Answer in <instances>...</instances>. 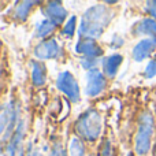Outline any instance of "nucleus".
Masks as SVG:
<instances>
[{"label":"nucleus","mask_w":156,"mask_h":156,"mask_svg":"<svg viewBox=\"0 0 156 156\" xmlns=\"http://www.w3.org/2000/svg\"><path fill=\"white\" fill-rule=\"evenodd\" d=\"M110 11L104 5H93L90 7L82 16V22L80 26L81 37L96 38L101 36L104 27L110 22Z\"/></svg>","instance_id":"f257e3e1"},{"label":"nucleus","mask_w":156,"mask_h":156,"mask_svg":"<svg viewBox=\"0 0 156 156\" xmlns=\"http://www.w3.org/2000/svg\"><path fill=\"white\" fill-rule=\"evenodd\" d=\"M74 129L80 138H83L86 141H94L96 138H99L103 129L101 115L96 110L85 111L76 121Z\"/></svg>","instance_id":"f03ea898"},{"label":"nucleus","mask_w":156,"mask_h":156,"mask_svg":"<svg viewBox=\"0 0 156 156\" xmlns=\"http://www.w3.org/2000/svg\"><path fill=\"white\" fill-rule=\"evenodd\" d=\"M154 133V118L149 112H144L140 118V125L136 134V152L144 156L151 149V140Z\"/></svg>","instance_id":"7ed1b4c3"},{"label":"nucleus","mask_w":156,"mask_h":156,"mask_svg":"<svg viewBox=\"0 0 156 156\" xmlns=\"http://www.w3.org/2000/svg\"><path fill=\"white\" fill-rule=\"evenodd\" d=\"M56 85L73 103L80 101V86H78L76 78L73 77V74L70 71L60 73L58 76Z\"/></svg>","instance_id":"20e7f679"},{"label":"nucleus","mask_w":156,"mask_h":156,"mask_svg":"<svg viewBox=\"0 0 156 156\" xmlns=\"http://www.w3.org/2000/svg\"><path fill=\"white\" fill-rule=\"evenodd\" d=\"M76 51L78 54H83L85 58H90V59H96V58L103 55L101 47L97 44V41L94 38L90 37H81L77 41Z\"/></svg>","instance_id":"39448f33"},{"label":"nucleus","mask_w":156,"mask_h":156,"mask_svg":"<svg viewBox=\"0 0 156 156\" xmlns=\"http://www.w3.org/2000/svg\"><path fill=\"white\" fill-rule=\"evenodd\" d=\"M105 88V77L97 69H92L88 71V83H86V93L89 96H97Z\"/></svg>","instance_id":"423d86ee"},{"label":"nucleus","mask_w":156,"mask_h":156,"mask_svg":"<svg viewBox=\"0 0 156 156\" xmlns=\"http://www.w3.org/2000/svg\"><path fill=\"white\" fill-rule=\"evenodd\" d=\"M60 48L59 44L55 38H51V40H47L40 43L34 49V55L41 60L45 59H55V58L59 55Z\"/></svg>","instance_id":"0eeeda50"},{"label":"nucleus","mask_w":156,"mask_h":156,"mask_svg":"<svg viewBox=\"0 0 156 156\" xmlns=\"http://www.w3.org/2000/svg\"><path fill=\"white\" fill-rule=\"evenodd\" d=\"M44 14L47 15V19H51L56 25H60L66 19L67 11L62 5L60 2H48L45 3V7H43Z\"/></svg>","instance_id":"6e6552de"},{"label":"nucleus","mask_w":156,"mask_h":156,"mask_svg":"<svg viewBox=\"0 0 156 156\" xmlns=\"http://www.w3.org/2000/svg\"><path fill=\"white\" fill-rule=\"evenodd\" d=\"M22 134H23V123L18 122L15 133L12 134V137L10 138V141L5 144L4 149H3V156H16L18 151L21 149Z\"/></svg>","instance_id":"1a4fd4ad"},{"label":"nucleus","mask_w":156,"mask_h":156,"mask_svg":"<svg viewBox=\"0 0 156 156\" xmlns=\"http://www.w3.org/2000/svg\"><path fill=\"white\" fill-rule=\"evenodd\" d=\"M156 47V38H145V40H141L137 45L133 49V58L137 62H143L144 59L149 56V55L154 52Z\"/></svg>","instance_id":"9d476101"},{"label":"nucleus","mask_w":156,"mask_h":156,"mask_svg":"<svg viewBox=\"0 0 156 156\" xmlns=\"http://www.w3.org/2000/svg\"><path fill=\"white\" fill-rule=\"evenodd\" d=\"M122 60H123V58L119 54H114V55H111V56L105 58L104 62H103V70H104L105 76L110 78L115 77L116 73H118L119 66L122 65Z\"/></svg>","instance_id":"9b49d317"},{"label":"nucleus","mask_w":156,"mask_h":156,"mask_svg":"<svg viewBox=\"0 0 156 156\" xmlns=\"http://www.w3.org/2000/svg\"><path fill=\"white\" fill-rule=\"evenodd\" d=\"M47 80V69L43 62H34L32 63V82L36 86H41L45 83Z\"/></svg>","instance_id":"f8f14e48"},{"label":"nucleus","mask_w":156,"mask_h":156,"mask_svg":"<svg viewBox=\"0 0 156 156\" xmlns=\"http://www.w3.org/2000/svg\"><path fill=\"white\" fill-rule=\"evenodd\" d=\"M136 32L138 34H148L156 38V21L152 18H145L136 26Z\"/></svg>","instance_id":"ddd939ff"},{"label":"nucleus","mask_w":156,"mask_h":156,"mask_svg":"<svg viewBox=\"0 0 156 156\" xmlns=\"http://www.w3.org/2000/svg\"><path fill=\"white\" fill-rule=\"evenodd\" d=\"M36 2H21L18 3V7L15 8V18L25 21L29 15V12L32 11V5H34Z\"/></svg>","instance_id":"4468645a"},{"label":"nucleus","mask_w":156,"mask_h":156,"mask_svg":"<svg viewBox=\"0 0 156 156\" xmlns=\"http://www.w3.org/2000/svg\"><path fill=\"white\" fill-rule=\"evenodd\" d=\"M58 25L55 22H52L51 19H44L40 25L37 26V36L38 37H47L48 34H51L54 32V29Z\"/></svg>","instance_id":"2eb2a0df"},{"label":"nucleus","mask_w":156,"mask_h":156,"mask_svg":"<svg viewBox=\"0 0 156 156\" xmlns=\"http://www.w3.org/2000/svg\"><path fill=\"white\" fill-rule=\"evenodd\" d=\"M85 155V147H83L81 138L74 137L70 143V156H83Z\"/></svg>","instance_id":"dca6fc26"},{"label":"nucleus","mask_w":156,"mask_h":156,"mask_svg":"<svg viewBox=\"0 0 156 156\" xmlns=\"http://www.w3.org/2000/svg\"><path fill=\"white\" fill-rule=\"evenodd\" d=\"M76 21H77V18L76 16H71L70 19H69L67 22H66V25H65V27H63V30H62V34L65 36V37H73L74 36V33H76Z\"/></svg>","instance_id":"f3484780"},{"label":"nucleus","mask_w":156,"mask_h":156,"mask_svg":"<svg viewBox=\"0 0 156 156\" xmlns=\"http://www.w3.org/2000/svg\"><path fill=\"white\" fill-rule=\"evenodd\" d=\"M155 76H156V59L151 60L145 69V77L147 78H152Z\"/></svg>","instance_id":"a211bd4d"},{"label":"nucleus","mask_w":156,"mask_h":156,"mask_svg":"<svg viewBox=\"0 0 156 156\" xmlns=\"http://www.w3.org/2000/svg\"><path fill=\"white\" fill-rule=\"evenodd\" d=\"M145 11L151 15L152 19H156V0L155 2H147L145 3Z\"/></svg>","instance_id":"6ab92c4d"},{"label":"nucleus","mask_w":156,"mask_h":156,"mask_svg":"<svg viewBox=\"0 0 156 156\" xmlns=\"http://www.w3.org/2000/svg\"><path fill=\"white\" fill-rule=\"evenodd\" d=\"M100 156H111V144L108 140H105L101 145V151H100Z\"/></svg>","instance_id":"aec40b11"},{"label":"nucleus","mask_w":156,"mask_h":156,"mask_svg":"<svg viewBox=\"0 0 156 156\" xmlns=\"http://www.w3.org/2000/svg\"><path fill=\"white\" fill-rule=\"evenodd\" d=\"M51 156H65V151H63L62 144H55L54 148H52Z\"/></svg>","instance_id":"412c9836"},{"label":"nucleus","mask_w":156,"mask_h":156,"mask_svg":"<svg viewBox=\"0 0 156 156\" xmlns=\"http://www.w3.org/2000/svg\"><path fill=\"white\" fill-rule=\"evenodd\" d=\"M27 156H37V152H36V151H33V149H30V151H29V154H27Z\"/></svg>","instance_id":"4be33fe9"},{"label":"nucleus","mask_w":156,"mask_h":156,"mask_svg":"<svg viewBox=\"0 0 156 156\" xmlns=\"http://www.w3.org/2000/svg\"><path fill=\"white\" fill-rule=\"evenodd\" d=\"M155 156H156V149H155Z\"/></svg>","instance_id":"5701e85b"}]
</instances>
